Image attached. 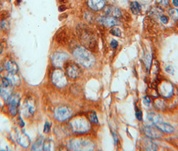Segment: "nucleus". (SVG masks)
Returning a JSON list of instances; mask_svg holds the SVG:
<instances>
[{
    "label": "nucleus",
    "mask_w": 178,
    "mask_h": 151,
    "mask_svg": "<svg viewBox=\"0 0 178 151\" xmlns=\"http://www.w3.org/2000/svg\"><path fill=\"white\" fill-rule=\"evenodd\" d=\"M12 85V83L8 78H5L3 80L2 85L0 87V93L5 100H7L11 96Z\"/></svg>",
    "instance_id": "5"
},
{
    "label": "nucleus",
    "mask_w": 178,
    "mask_h": 151,
    "mask_svg": "<svg viewBox=\"0 0 178 151\" xmlns=\"http://www.w3.org/2000/svg\"><path fill=\"white\" fill-rule=\"evenodd\" d=\"M104 0H88V5L92 9L98 11L104 6Z\"/></svg>",
    "instance_id": "12"
},
{
    "label": "nucleus",
    "mask_w": 178,
    "mask_h": 151,
    "mask_svg": "<svg viewBox=\"0 0 178 151\" xmlns=\"http://www.w3.org/2000/svg\"><path fill=\"white\" fill-rule=\"evenodd\" d=\"M19 101V97L17 95H11L9 98V111H10L11 113L13 115H15L17 113Z\"/></svg>",
    "instance_id": "8"
},
{
    "label": "nucleus",
    "mask_w": 178,
    "mask_h": 151,
    "mask_svg": "<svg viewBox=\"0 0 178 151\" xmlns=\"http://www.w3.org/2000/svg\"><path fill=\"white\" fill-rule=\"evenodd\" d=\"M106 14L108 16L115 18V17H120V15H121V13H120L119 9L116 8L115 7H108L106 9Z\"/></svg>",
    "instance_id": "17"
},
{
    "label": "nucleus",
    "mask_w": 178,
    "mask_h": 151,
    "mask_svg": "<svg viewBox=\"0 0 178 151\" xmlns=\"http://www.w3.org/2000/svg\"><path fill=\"white\" fill-rule=\"evenodd\" d=\"M130 8L131 10V12L135 15H137L141 13V7L137 1H132L130 3Z\"/></svg>",
    "instance_id": "18"
},
{
    "label": "nucleus",
    "mask_w": 178,
    "mask_h": 151,
    "mask_svg": "<svg viewBox=\"0 0 178 151\" xmlns=\"http://www.w3.org/2000/svg\"><path fill=\"white\" fill-rule=\"evenodd\" d=\"M67 73L72 79H76L80 77L81 73L80 68L76 64H72L67 68Z\"/></svg>",
    "instance_id": "10"
},
{
    "label": "nucleus",
    "mask_w": 178,
    "mask_h": 151,
    "mask_svg": "<svg viewBox=\"0 0 178 151\" xmlns=\"http://www.w3.org/2000/svg\"><path fill=\"white\" fill-rule=\"evenodd\" d=\"M113 137L114 139V143H115V144H116V143H117V141H118V138L115 133H113Z\"/></svg>",
    "instance_id": "33"
},
{
    "label": "nucleus",
    "mask_w": 178,
    "mask_h": 151,
    "mask_svg": "<svg viewBox=\"0 0 178 151\" xmlns=\"http://www.w3.org/2000/svg\"><path fill=\"white\" fill-rule=\"evenodd\" d=\"M169 16L171 17V18L173 20L177 21L178 20V9L175 8H171L169 9Z\"/></svg>",
    "instance_id": "21"
},
{
    "label": "nucleus",
    "mask_w": 178,
    "mask_h": 151,
    "mask_svg": "<svg viewBox=\"0 0 178 151\" xmlns=\"http://www.w3.org/2000/svg\"><path fill=\"white\" fill-rule=\"evenodd\" d=\"M110 33H111L112 35H114V36H121V31H120L119 30V28H112L111 30H110Z\"/></svg>",
    "instance_id": "23"
},
{
    "label": "nucleus",
    "mask_w": 178,
    "mask_h": 151,
    "mask_svg": "<svg viewBox=\"0 0 178 151\" xmlns=\"http://www.w3.org/2000/svg\"><path fill=\"white\" fill-rule=\"evenodd\" d=\"M50 123H49L48 122H46V124H45V125H44V130H43L44 132L48 133L49 132V130H50Z\"/></svg>",
    "instance_id": "28"
},
{
    "label": "nucleus",
    "mask_w": 178,
    "mask_h": 151,
    "mask_svg": "<svg viewBox=\"0 0 178 151\" xmlns=\"http://www.w3.org/2000/svg\"><path fill=\"white\" fill-rule=\"evenodd\" d=\"M70 125L73 130L77 133H84L90 128V123L84 117H78L72 119L70 121Z\"/></svg>",
    "instance_id": "2"
},
{
    "label": "nucleus",
    "mask_w": 178,
    "mask_h": 151,
    "mask_svg": "<svg viewBox=\"0 0 178 151\" xmlns=\"http://www.w3.org/2000/svg\"><path fill=\"white\" fill-rule=\"evenodd\" d=\"M99 22L102 23V25H104V26L108 27V28L116 26V25L118 24L117 20L114 17L110 16L100 17L99 19Z\"/></svg>",
    "instance_id": "11"
},
{
    "label": "nucleus",
    "mask_w": 178,
    "mask_h": 151,
    "mask_svg": "<svg viewBox=\"0 0 178 151\" xmlns=\"http://www.w3.org/2000/svg\"><path fill=\"white\" fill-rule=\"evenodd\" d=\"M136 117L139 120H141L142 119V111L141 110H137L136 111Z\"/></svg>",
    "instance_id": "26"
},
{
    "label": "nucleus",
    "mask_w": 178,
    "mask_h": 151,
    "mask_svg": "<svg viewBox=\"0 0 178 151\" xmlns=\"http://www.w3.org/2000/svg\"><path fill=\"white\" fill-rule=\"evenodd\" d=\"M5 67L8 71L9 74H16L18 71V66L15 62L9 60L5 64Z\"/></svg>",
    "instance_id": "15"
},
{
    "label": "nucleus",
    "mask_w": 178,
    "mask_h": 151,
    "mask_svg": "<svg viewBox=\"0 0 178 151\" xmlns=\"http://www.w3.org/2000/svg\"><path fill=\"white\" fill-rule=\"evenodd\" d=\"M69 148L74 150H92L94 148V144L89 140L78 138L71 141Z\"/></svg>",
    "instance_id": "3"
},
{
    "label": "nucleus",
    "mask_w": 178,
    "mask_h": 151,
    "mask_svg": "<svg viewBox=\"0 0 178 151\" xmlns=\"http://www.w3.org/2000/svg\"><path fill=\"white\" fill-rule=\"evenodd\" d=\"M72 115L70 109L66 107H58L55 111V117L59 121H64L69 118Z\"/></svg>",
    "instance_id": "6"
},
{
    "label": "nucleus",
    "mask_w": 178,
    "mask_h": 151,
    "mask_svg": "<svg viewBox=\"0 0 178 151\" xmlns=\"http://www.w3.org/2000/svg\"><path fill=\"white\" fill-rule=\"evenodd\" d=\"M17 140L23 147H27L30 143L29 136L26 134L21 132H19L17 135Z\"/></svg>",
    "instance_id": "14"
},
{
    "label": "nucleus",
    "mask_w": 178,
    "mask_h": 151,
    "mask_svg": "<svg viewBox=\"0 0 178 151\" xmlns=\"http://www.w3.org/2000/svg\"><path fill=\"white\" fill-rule=\"evenodd\" d=\"M158 3H159L161 5L164 7L167 6L169 5V0H157Z\"/></svg>",
    "instance_id": "25"
},
{
    "label": "nucleus",
    "mask_w": 178,
    "mask_h": 151,
    "mask_svg": "<svg viewBox=\"0 0 178 151\" xmlns=\"http://www.w3.org/2000/svg\"><path fill=\"white\" fill-rule=\"evenodd\" d=\"M90 119L92 122L93 123H97L98 122V119H97V116H96V113L93 112L91 113L90 114Z\"/></svg>",
    "instance_id": "24"
},
{
    "label": "nucleus",
    "mask_w": 178,
    "mask_h": 151,
    "mask_svg": "<svg viewBox=\"0 0 178 151\" xmlns=\"http://www.w3.org/2000/svg\"><path fill=\"white\" fill-rule=\"evenodd\" d=\"M145 64L146 65L148 66L147 68H149V65H150V62H151V56H150L149 55H147V56L145 57Z\"/></svg>",
    "instance_id": "27"
},
{
    "label": "nucleus",
    "mask_w": 178,
    "mask_h": 151,
    "mask_svg": "<svg viewBox=\"0 0 178 151\" xmlns=\"http://www.w3.org/2000/svg\"><path fill=\"white\" fill-rule=\"evenodd\" d=\"M110 45H111L112 48H116L118 46V42L115 40H112L110 42Z\"/></svg>",
    "instance_id": "29"
},
{
    "label": "nucleus",
    "mask_w": 178,
    "mask_h": 151,
    "mask_svg": "<svg viewBox=\"0 0 178 151\" xmlns=\"http://www.w3.org/2000/svg\"><path fill=\"white\" fill-rule=\"evenodd\" d=\"M173 4L175 5V7L178 6V0H173Z\"/></svg>",
    "instance_id": "34"
},
{
    "label": "nucleus",
    "mask_w": 178,
    "mask_h": 151,
    "mask_svg": "<svg viewBox=\"0 0 178 151\" xmlns=\"http://www.w3.org/2000/svg\"><path fill=\"white\" fill-rule=\"evenodd\" d=\"M52 80L53 83L58 87H63L67 84V79L64 72L60 70H54L52 73Z\"/></svg>",
    "instance_id": "4"
},
{
    "label": "nucleus",
    "mask_w": 178,
    "mask_h": 151,
    "mask_svg": "<svg viewBox=\"0 0 178 151\" xmlns=\"http://www.w3.org/2000/svg\"><path fill=\"white\" fill-rule=\"evenodd\" d=\"M35 109V106L33 105V103H31V101H27L25 106L23 107V113L25 116H29L34 113Z\"/></svg>",
    "instance_id": "16"
},
{
    "label": "nucleus",
    "mask_w": 178,
    "mask_h": 151,
    "mask_svg": "<svg viewBox=\"0 0 178 151\" xmlns=\"http://www.w3.org/2000/svg\"><path fill=\"white\" fill-rule=\"evenodd\" d=\"M161 21L163 23H167L168 22V17H166L165 15H163L161 17Z\"/></svg>",
    "instance_id": "30"
},
{
    "label": "nucleus",
    "mask_w": 178,
    "mask_h": 151,
    "mask_svg": "<svg viewBox=\"0 0 178 151\" xmlns=\"http://www.w3.org/2000/svg\"><path fill=\"white\" fill-rule=\"evenodd\" d=\"M155 125L157 128L159 129V130L163 131V132L171 133L174 131V128L172 125L169 124V123L163 122V121H157V122L155 123Z\"/></svg>",
    "instance_id": "13"
},
{
    "label": "nucleus",
    "mask_w": 178,
    "mask_h": 151,
    "mask_svg": "<svg viewBox=\"0 0 178 151\" xmlns=\"http://www.w3.org/2000/svg\"><path fill=\"white\" fill-rule=\"evenodd\" d=\"M166 70L169 73H172L173 72V68L171 66H168L167 68H166Z\"/></svg>",
    "instance_id": "32"
},
{
    "label": "nucleus",
    "mask_w": 178,
    "mask_h": 151,
    "mask_svg": "<svg viewBox=\"0 0 178 151\" xmlns=\"http://www.w3.org/2000/svg\"><path fill=\"white\" fill-rule=\"evenodd\" d=\"M73 55L79 63L85 67H90L95 61L93 55L88 50L82 47H78L75 49Z\"/></svg>",
    "instance_id": "1"
},
{
    "label": "nucleus",
    "mask_w": 178,
    "mask_h": 151,
    "mask_svg": "<svg viewBox=\"0 0 178 151\" xmlns=\"http://www.w3.org/2000/svg\"><path fill=\"white\" fill-rule=\"evenodd\" d=\"M148 118L150 121H153V122L155 123L157 121H163L162 120V117H161V115H159L157 113H156L155 112H150L148 114Z\"/></svg>",
    "instance_id": "20"
},
{
    "label": "nucleus",
    "mask_w": 178,
    "mask_h": 151,
    "mask_svg": "<svg viewBox=\"0 0 178 151\" xmlns=\"http://www.w3.org/2000/svg\"><path fill=\"white\" fill-rule=\"evenodd\" d=\"M143 146L144 149L147 150H156L158 149L156 144L149 140H146L144 141Z\"/></svg>",
    "instance_id": "19"
},
{
    "label": "nucleus",
    "mask_w": 178,
    "mask_h": 151,
    "mask_svg": "<svg viewBox=\"0 0 178 151\" xmlns=\"http://www.w3.org/2000/svg\"><path fill=\"white\" fill-rule=\"evenodd\" d=\"M32 149L35 150H41V149H42V141H41V140H39L38 141H37V142L33 145Z\"/></svg>",
    "instance_id": "22"
},
{
    "label": "nucleus",
    "mask_w": 178,
    "mask_h": 151,
    "mask_svg": "<svg viewBox=\"0 0 178 151\" xmlns=\"http://www.w3.org/2000/svg\"><path fill=\"white\" fill-rule=\"evenodd\" d=\"M68 58V56L66 53L64 52H56L54 53L52 56V63L54 64L55 66L57 67H61L63 66V64L67 58Z\"/></svg>",
    "instance_id": "7"
},
{
    "label": "nucleus",
    "mask_w": 178,
    "mask_h": 151,
    "mask_svg": "<svg viewBox=\"0 0 178 151\" xmlns=\"http://www.w3.org/2000/svg\"><path fill=\"white\" fill-rule=\"evenodd\" d=\"M150 99L147 96H145V98H144V103H146V105H149L150 103Z\"/></svg>",
    "instance_id": "31"
},
{
    "label": "nucleus",
    "mask_w": 178,
    "mask_h": 151,
    "mask_svg": "<svg viewBox=\"0 0 178 151\" xmlns=\"http://www.w3.org/2000/svg\"><path fill=\"white\" fill-rule=\"evenodd\" d=\"M143 132L146 136L153 138H159L162 136L161 133L160 132L159 129L155 128L153 126H147L143 129Z\"/></svg>",
    "instance_id": "9"
}]
</instances>
